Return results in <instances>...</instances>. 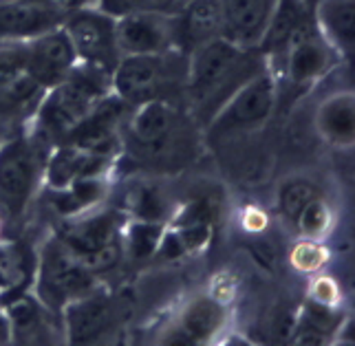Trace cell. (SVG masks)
<instances>
[{
    "instance_id": "6da1fadb",
    "label": "cell",
    "mask_w": 355,
    "mask_h": 346,
    "mask_svg": "<svg viewBox=\"0 0 355 346\" xmlns=\"http://www.w3.org/2000/svg\"><path fill=\"white\" fill-rule=\"evenodd\" d=\"M259 49H245L225 38H214L188 53V76L183 97L199 123L210 119L241 86L265 69Z\"/></svg>"
},
{
    "instance_id": "7a4b0ae2",
    "label": "cell",
    "mask_w": 355,
    "mask_h": 346,
    "mask_svg": "<svg viewBox=\"0 0 355 346\" xmlns=\"http://www.w3.org/2000/svg\"><path fill=\"white\" fill-rule=\"evenodd\" d=\"M106 95H111V76L80 62L69 78L44 91L42 102L29 121L27 130L46 148H53Z\"/></svg>"
},
{
    "instance_id": "3957f363",
    "label": "cell",
    "mask_w": 355,
    "mask_h": 346,
    "mask_svg": "<svg viewBox=\"0 0 355 346\" xmlns=\"http://www.w3.org/2000/svg\"><path fill=\"white\" fill-rule=\"evenodd\" d=\"M188 76V55L173 49L164 53L121 55L111 73V93L128 106L168 100L175 91L183 93Z\"/></svg>"
},
{
    "instance_id": "277c9868",
    "label": "cell",
    "mask_w": 355,
    "mask_h": 346,
    "mask_svg": "<svg viewBox=\"0 0 355 346\" xmlns=\"http://www.w3.org/2000/svg\"><path fill=\"white\" fill-rule=\"evenodd\" d=\"M49 150L27 128L0 137V214L5 220L20 218L35 199Z\"/></svg>"
},
{
    "instance_id": "5b68a950",
    "label": "cell",
    "mask_w": 355,
    "mask_h": 346,
    "mask_svg": "<svg viewBox=\"0 0 355 346\" xmlns=\"http://www.w3.org/2000/svg\"><path fill=\"white\" fill-rule=\"evenodd\" d=\"M97 287V276L84 267L58 236H51L42 245L33 269V295L49 311L60 315L67 304Z\"/></svg>"
},
{
    "instance_id": "8992f818",
    "label": "cell",
    "mask_w": 355,
    "mask_h": 346,
    "mask_svg": "<svg viewBox=\"0 0 355 346\" xmlns=\"http://www.w3.org/2000/svg\"><path fill=\"white\" fill-rule=\"evenodd\" d=\"M278 100V84L274 73L267 67L223 104V108L207 123L210 137H236V135L261 130L272 117Z\"/></svg>"
},
{
    "instance_id": "52a82bcc",
    "label": "cell",
    "mask_w": 355,
    "mask_h": 346,
    "mask_svg": "<svg viewBox=\"0 0 355 346\" xmlns=\"http://www.w3.org/2000/svg\"><path fill=\"white\" fill-rule=\"evenodd\" d=\"M62 29L78 53L82 64L100 69L111 76L121 58L115 31V18L97 7L67 11Z\"/></svg>"
},
{
    "instance_id": "ba28073f",
    "label": "cell",
    "mask_w": 355,
    "mask_h": 346,
    "mask_svg": "<svg viewBox=\"0 0 355 346\" xmlns=\"http://www.w3.org/2000/svg\"><path fill=\"white\" fill-rule=\"evenodd\" d=\"M183 130L181 113L168 100H148L130 106L124 123V146L150 159L170 153V144Z\"/></svg>"
},
{
    "instance_id": "9c48e42d",
    "label": "cell",
    "mask_w": 355,
    "mask_h": 346,
    "mask_svg": "<svg viewBox=\"0 0 355 346\" xmlns=\"http://www.w3.org/2000/svg\"><path fill=\"white\" fill-rule=\"evenodd\" d=\"M128 113L130 106L126 102H121L113 93L106 95L62 141L80 148L84 153L117 162L119 153L124 150V123Z\"/></svg>"
},
{
    "instance_id": "30bf717a",
    "label": "cell",
    "mask_w": 355,
    "mask_h": 346,
    "mask_svg": "<svg viewBox=\"0 0 355 346\" xmlns=\"http://www.w3.org/2000/svg\"><path fill=\"white\" fill-rule=\"evenodd\" d=\"M126 216L119 209L95 207L87 214L62 220L55 236L64 243L67 250L82 261L95 252L121 243V225Z\"/></svg>"
},
{
    "instance_id": "8fae6325",
    "label": "cell",
    "mask_w": 355,
    "mask_h": 346,
    "mask_svg": "<svg viewBox=\"0 0 355 346\" xmlns=\"http://www.w3.org/2000/svg\"><path fill=\"white\" fill-rule=\"evenodd\" d=\"M58 0H0V42H27L64 22Z\"/></svg>"
},
{
    "instance_id": "7c38bea8",
    "label": "cell",
    "mask_w": 355,
    "mask_h": 346,
    "mask_svg": "<svg viewBox=\"0 0 355 346\" xmlns=\"http://www.w3.org/2000/svg\"><path fill=\"white\" fill-rule=\"evenodd\" d=\"M115 31L121 55L164 53L177 49L175 16L137 11V14L115 18Z\"/></svg>"
},
{
    "instance_id": "4fadbf2b",
    "label": "cell",
    "mask_w": 355,
    "mask_h": 346,
    "mask_svg": "<svg viewBox=\"0 0 355 346\" xmlns=\"http://www.w3.org/2000/svg\"><path fill=\"white\" fill-rule=\"evenodd\" d=\"M227 322V306L214 295H194L177 313L159 342L162 344H205L212 342Z\"/></svg>"
},
{
    "instance_id": "5bb4252c",
    "label": "cell",
    "mask_w": 355,
    "mask_h": 346,
    "mask_svg": "<svg viewBox=\"0 0 355 346\" xmlns=\"http://www.w3.org/2000/svg\"><path fill=\"white\" fill-rule=\"evenodd\" d=\"M80 64L62 24L27 42V73L44 89L62 82Z\"/></svg>"
},
{
    "instance_id": "9a60e30c",
    "label": "cell",
    "mask_w": 355,
    "mask_h": 346,
    "mask_svg": "<svg viewBox=\"0 0 355 346\" xmlns=\"http://www.w3.org/2000/svg\"><path fill=\"white\" fill-rule=\"evenodd\" d=\"M334 58L336 51L324 42L318 29L300 24L285 44V76L296 86L311 84L331 69Z\"/></svg>"
},
{
    "instance_id": "2e32d148",
    "label": "cell",
    "mask_w": 355,
    "mask_h": 346,
    "mask_svg": "<svg viewBox=\"0 0 355 346\" xmlns=\"http://www.w3.org/2000/svg\"><path fill=\"white\" fill-rule=\"evenodd\" d=\"M280 0H218L223 38L245 49H259Z\"/></svg>"
},
{
    "instance_id": "e0dca14e",
    "label": "cell",
    "mask_w": 355,
    "mask_h": 346,
    "mask_svg": "<svg viewBox=\"0 0 355 346\" xmlns=\"http://www.w3.org/2000/svg\"><path fill=\"white\" fill-rule=\"evenodd\" d=\"M115 166V159L84 153L71 144H55L44 162V188H64L78 179L108 177Z\"/></svg>"
},
{
    "instance_id": "ac0fdd59",
    "label": "cell",
    "mask_w": 355,
    "mask_h": 346,
    "mask_svg": "<svg viewBox=\"0 0 355 346\" xmlns=\"http://www.w3.org/2000/svg\"><path fill=\"white\" fill-rule=\"evenodd\" d=\"M214 38H223V18L218 0H186L175 16L177 49L188 55L197 46Z\"/></svg>"
},
{
    "instance_id": "d6986e66",
    "label": "cell",
    "mask_w": 355,
    "mask_h": 346,
    "mask_svg": "<svg viewBox=\"0 0 355 346\" xmlns=\"http://www.w3.org/2000/svg\"><path fill=\"white\" fill-rule=\"evenodd\" d=\"M60 318L64 322L67 340L71 344L93 342L113 322V302L97 287L91 293L67 304Z\"/></svg>"
},
{
    "instance_id": "ffe728a7",
    "label": "cell",
    "mask_w": 355,
    "mask_h": 346,
    "mask_svg": "<svg viewBox=\"0 0 355 346\" xmlns=\"http://www.w3.org/2000/svg\"><path fill=\"white\" fill-rule=\"evenodd\" d=\"M44 91V86L35 82L29 73L0 86V137L29 126L42 102Z\"/></svg>"
},
{
    "instance_id": "44dd1931",
    "label": "cell",
    "mask_w": 355,
    "mask_h": 346,
    "mask_svg": "<svg viewBox=\"0 0 355 346\" xmlns=\"http://www.w3.org/2000/svg\"><path fill=\"white\" fill-rule=\"evenodd\" d=\"M111 192L108 177L78 179L64 188H44V199L49 209L62 220L87 214L95 207H102Z\"/></svg>"
},
{
    "instance_id": "7402d4cb",
    "label": "cell",
    "mask_w": 355,
    "mask_h": 346,
    "mask_svg": "<svg viewBox=\"0 0 355 346\" xmlns=\"http://www.w3.org/2000/svg\"><path fill=\"white\" fill-rule=\"evenodd\" d=\"M3 311L9 320L11 342L14 344H49L53 340L51 318L55 313H51L46 306L35 300L33 293L18 295Z\"/></svg>"
},
{
    "instance_id": "603a6c76",
    "label": "cell",
    "mask_w": 355,
    "mask_h": 346,
    "mask_svg": "<svg viewBox=\"0 0 355 346\" xmlns=\"http://www.w3.org/2000/svg\"><path fill=\"white\" fill-rule=\"evenodd\" d=\"M353 0H320L315 11V29L336 55L349 58L353 53Z\"/></svg>"
},
{
    "instance_id": "cb8c5ba5",
    "label": "cell",
    "mask_w": 355,
    "mask_h": 346,
    "mask_svg": "<svg viewBox=\"0 0 355 346\" xmlns=\"http://www.w3.org/2000/svg\"><path fill=\"white\" fill-rule=\"evenodd\" d=\"M315 128L320 137L336 148H349L355 137V102L351 93L331 95L318 106Z\"/></svg>"
},
{
    "instance_id": "d4e9b609",
    "label": "cell",
    "mask_w": 355,
    "mask_h": 346,
    "mask_svg": "<svg viewBox=\"0 0 355 346\" xmlns=\"http://www.w3.org/2000/svg\"><path fill=\"white\" fill-rule=\"evenodd\" d=\"M121 214L139 220H155V223H170L175 216V205L170 201L166 188L157 181H135L124 192V209Z\"/></svg>"
},
{
    "instance_id": "484cf974",
    "label": "cell",
    "mask_w": 355,
    "mask_h": 346,
    "mask_svg": "<svg viewBox=\"0 0 355 346\" xmlns=\"http://www.w3.org/2000/svg\"><path fill=\"white\" fill-rule=\"evenodd\" d=\"M340 327V313L336 306L309 300L302 306L298 320L291 327L293 344H327Z\"/></svg>"
},
{
    "instance_id": "4316f807",
    "label": "cell",
    "mask_w": 355,
    "mask_h": 346,
    "mask_svg": "<svg viewBox=\"0 0 355 346\" xmlns=\"http://www.w3.org/2000/svg\"><path fill=\"white\" fill-rule=\"evenodd\" d=\"M164 232L166 223L126 218L124 225H121V250L132 261H148V258L157 254Z\"/></svg>"
},
{
    "instance_id": "83f0119b",
    "label": "cell",
    "mask_w": 355,
    "mask_h": 346,
    "mask_svg": "<svg viewBox=\"0 0 355 346\" xmlns=\"http://www.w3.org/2000/svg\"><path fill=\"white\" fill-rule=\"evenodd\" d=\"M296 230L304 241H320L327 236V232L334 225V214L329 203L322 196H313V199L300 209L296 218Z\"/></svg>"
},
{
    "instance_id": "f1b7e54d",
    "label": "cell",
    "mask_w": 355,
    "mask_h": 346,
    "mask_svg": "<svg viewBox=\"0 0 355 346\" xmlns=\"http://www.w3.org/2000/svg\"><path fill=\"white\" fill-rule=\"evenodd\" d=\"M186 0H97V9L104 14L121 18L128 14H137V11H153V14L164 16H177Z\"/></svg>"
},
{
    "instance_id": "f546056e",
    "label": "cell",
    "mask_w": 355,
    "mask_h": 346,
    "mask_svg": "<svg viewBox=\"0 0 355 346\" xmlns=\"http://www.w3.org/2000/svg\"><path fill=\"white\" fill-rule=\"evenodd\" d=\"M313 196H318V188L309 179H287L278 188V209L289 223H296L300 209L307 205Z\"/></svg>"
},
{
    "instance_id": "4dcf8cb0",
    "label": "cell",
    "mask_w": 355,
    "mask_h": 346,
    "mask_svg": "<svg viewBox=\"0 0 355 346\" xmlns=\"http://www.w3.org/2000/svg\"><path fill=\"white\" fill-rule=\"evenodd\" d=\"M27 42H0V86L27 73Z\"/></svg>"
},
{
    "instance_id": "1f68e13d",
    "label": "cell",
    "mask_w": 355,
    "mask_h": 346,
    "mask_svg": "<svg viewBox=\"0 0 355 346\" xmlns=\"http://www.w3.org/2000/svg\"><path fill=\"white\" fill-rule=\"evenodd\" d=\"M291 263L298 271H304V274H313L322 267L324 263V252L320 247H315V241H304L300 247H296L291 254Z\"/></svg>"
},
{
    "instance_id": "d6a6232c",
    "label": "cell",
    "mask_w": 355,
    "mask_h": 346,
    "mask_svg": "<svg viewBox=\"0 0 355 346\" xmlns=\"http://www.w3.org/2000/svg\"><path fill=\"white\" fill-rule=\"evenodd\" d=\"M315 302H322L329 306H336L338 302V289H336V282L331 278H318L313 282V289H311V298Z\"/></svg>"
},
{
    "instance_id": "836d02e7",
    "label": "cell",
    "mask_w": 355,
    "mask_h": 346,
    "mask_svg": "<svg viewBox=\"0 0 355 346\" xmlns=\"http://www.w3.org/2000/svg\"><path fill=\"white\" fill-rule=\"evenodd\" d=\"M0 344H11V327L3 309H0Z\"/></svg>"
},
{
    "instance_id": "e575fe53",
    "label": "cell",
    "mask_w": 355,
    "mask_h": 346,
    "mask_svg": "<svg viewBox=\"0 0 355 346\" xmlns=\"http://www.w3.org/2000/svg\"><path fill=\"white\" fill-rule=\"evenodd\" d=\"M60 5H62L67 11H73V9H84V7H95L97 0H58Z\"/></svg>"
}]
</instances>
